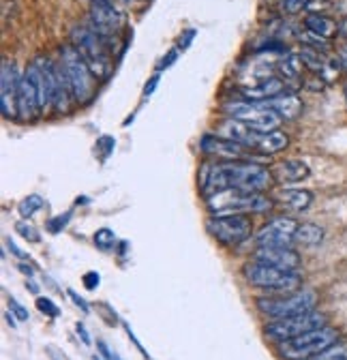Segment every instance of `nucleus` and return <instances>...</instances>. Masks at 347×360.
<instances>
[{"label":"nucleus","instance_id":"nucleus-48","mask_svg":"<svg viewBox=\"0 0 347 360\" xmlns=\"http://www.w3.org/2000/svg\"><path fill=\"white\" fill-rule=\"evenodd\" d=\"M93 360H101V358H99V356H95V358H93Z\"/></svg>","mask_w":347,"mask_h":360},{"label":"nucleus","instance_id":"nucleus-31","mask_svg":"<svg viewBox=\"0 0 347 360\" xmlns=\"http://www.w3.org/2000/svg\"><path fill=\"white\" fill-rule=\"evenodd\" d=\"M37 309L41 311V313H46L48 318H58V307L50 300V298H43V296H39L37 298Z\"/></svg>","mask_w":347,"mask_h":360},{"label":"nucleus","instance_id":"nucleus-38","mask_svg":"<svg viewBox=\"0 0 347 360\" xmlns=\"http://www.w3.org/2000/svg\"><path fill=\"white\" fill-rule=\"evenodd\" d=\"M193 39H195V30L191 28V30H187V32L178 39V48H176V50H183V52H185V50H189V45H191V41H193Z\"/></svg>","mask_w":347,"mask_h":360},{"label":"nucleus","instance_id":"nucleus-32","mask_svg":"<svg viewBox=\"0 0 347 360\" xmlns=\"http://www.w3.org/2000/svg\"><path fill=\"white\" fill-rule=\"evenodd\" d=\"M309 0H281V7L287 15H294V13H300L302 9H307Z\"/></svg>","mask_w":347,"mask_h":360},{"label":"nucleus","instance_id":"nucleus-10","mask_svg":"<svg viewBox=\"0 0 347 360\" xmlns=\"http://www.w3.org/2000/svg\"><path fill=\"white\" fill-rule=\"evenodd\" d=\"M206 230L221 245L238 247L251 236L253 225L247 214H230V217H210L206 221Z\"/></svg>","mask_w":347,"mask_h":360},{"label":"nucleus","instance_id":"nucleus-33","mask_svg":"<svg viewBox=\"0 0 347 360\" xmlns=\"http://www.w3.org/2000/svg\"><path fill=\"white\" fill-rule=\"evenodd\" d=\"M328 9H332L330 0H309V5H307L309 15H324Z\"/></svg>","mask_w":347,"mask_h":360},{"label":"nucleus","instance_id":"nucleus-2","mask_svg":"<svg viewBox=\"0 0 347 360\" xmlns=\"http://www.w3.org/2000/svg\"><path fill=\"white\" fill-rule=\"evenodd\" d=\"M206 206L212 217H230V214H266L273 210L275 200L266 193H247L240 189H223L210 193Z\"/></svg>","mask_w":347,"mask_h":360},{"label":"nucleus","instance_id":"nucleus-23","mask_svg":"<svg viewBox=\"0 0 347 360\" xmlns=\"http://www.w3.org/2000/svg\"><path fill=\"white\" fill-rule=\"evenodd\" d=\"M305 28L326 41H330L332 37L339 34V24L334 20H330L328 15H307L305 18Z\"/></svg>","mask_w":347,"mask_h":360},{"label":"nucleus","instance_id":"nucleus-21","mask_svg":"<svg viewBox=\"0 0 347 360\" xmlns=\"http://www.w3.org/2000/svg\"><path fill=\"white\" fill-rule=\"evenodd\" d=\"M275 202H279L281 206L289 210L302 212L313 204V193L305 189H281L275 193Z\"/></svg>","mask_w":347,"mask_h":360},{"label":"nucleus","instance_id":"nucleus-9","mask_svg":"<svg viewBox=\"0 0 347 360\" xmlns=\"http://www.w3.org/2000/svg\"><path fill=\"white\" fill-rule=\"evenodd\" d=\"M322 326H326V315L313 309V311L300 313V315H292V318H285V320L270 322L264 333L268 339L281 343V341L294 339L298 335H305L309 330L322 328Z\"/></svg>","mask_w":347,"mask_h":360},{"label":"nucleus","instance_id":"nucleus-42","mask_svg":"<svg viewBox=\"0 0 347 360\" xmlns=\"http://www.w3.org/2000/svg\"><path fill=\"white\" fill-rule=\"evenodd\" d=\"M75 328H77V335L81 337V341H84L86 345H91V337H89V330H86V326L77 322V326H75Z\"/></svg>","mask_w":347,"mask_h":360},{"label":"nucleus","instance_id":"nucleus-47","mask_svg":"<svg viewBox=\"0 0 347 360\" xmlns=\"http://www.w3.org/2000/svg\"><path fill=\"white\" fill-rule=\"evenodd\" d=\"M345 101H347V86H345Z\"/></svg>","mask_w":347,"mask_h":360},{"label":"nucleus","instance_id":"nucleus-17","mask_svg":"<svg viewBox=\"0 0 347 360\" xmlns=\"http://www.w3.org/2000/svg\"><path fill=\"white\" fill-rule=\"evenodd\" d=\"M37 114H41L39 93H37L32 75L26 69L22 75V82H20V93H18V116L22 120H32Z\"/></svg>","mask_w":347,"mask_h":360},{"label":"nucleus","instance_id":"nucleus-11","mask_svg":"<svg viewBox=\"0 0 347 360\" xmlns=\"http://www.w3.org/2000/svg\"><path fill=\"white\" fill-rule=\"evenodd\" d=\"M89 28L95 30L110 52L112 50V43L110 41H118V32L124 26V13L120 9H116L112 3H101V5H93L91 15H89Z\"/></svg>","mask_w":347,"mask_h":360},{"label":"nucleus","instance_id":"nucleus-44","mask_svg":"<svg viewBox=\"0 0 347 360\" xmlns=\"http://www.w3.org/2000/svg\"><path fill=\"white\" fill-rule=\"evenodd\" d=\"M339 37L341 39H347V15L339 22Z\"/></svg>","mask_w":347,"mask_h":360},{"label":"nucleus","instance_id":"nucleus-4","mask_svg":"<svg viewBox=\"0 0 347 360\" xmlns=\"http://www.w3.org/2000/svg\"><path fill=\"white\" fill-rule=\"evenodd\" d=\"M60 67L67 75V82L71 86L73 93V101L79 105H86L93 99L95 93V75L91 71V67L86 65V60L81 58V54L73 48L71 43L63 45L60 48Z\"/></svg>","mask_w":347,"mask_h":360},{"label":"nucleus","instance_id":"nucleus-13","mask_svg":"<svg viewBox=\"0 0 347 360\" xmlns=\"http://www.w3.org/2000/svg\"><path fill=\"white\" fill-rule=\"evenodd\" d=\"M22 75H18L15 65L5 58L3 69H0V112L5 118L18 116V93H20Z\"/></svg>","mask_w":347,"mask_h":360},{"label":"nucleus","instance_id":"nucleus-8","mask_svg":"<svg viewBox=\"0 0 347 360\" xmlns=\"http://www.w3.org/2000/svg\"><path fill=\"white\" fill-rule=\"evenodd\" d=\"M225 114L230 118H236L244 124H249L251 129L259 131V133H268V131H275L281 127L283 118L270 110L266 103H251V101H234V103H228L225 108Z\"/></svg>","mask_w":347,"mask_h":360},{"label":"nucleus","instance_id":"nucleus-19","mask_svg":"<svg viewBox=\"0 0 347 360\" xmlns=\"http://www.w3.org/2000/svg\"><path fill=\"white\" fill-rule=\"evenodd\" d=\"M281 93H285V82L281 77H266L262 84L242 88V97L251 103H266Z\"/></svg>","mask_w":347,"mask_h":360},{"label":"nucleus","instance_id":"nucleus-39","mask_svg":"<svg viewBox=\"0 0 347 360\" xmlns=\"http://www.w3.org/2000/svg\"><path fill=\"white\" fill-rule=\"evenodd\" d=\"M97 349L101 352V356H103L105 360H120V358H118L110 347H107V343H105V341H97Z\"/></svg>","mask_w":347,"mask_h":360},{"label":"nucleus","instance_id":"nucleus-14","mask_svg":"<svg viewBox=\"0 0 347 360\" xmlns=\"http://www.w3.org/2000/svg\"><path fill=\"white\" fill-rule=\"evenodd\" d=\"M199 146L208 157H214L216 161H253L249 153L251 148H247L244 144L225 140L221 135H204Z\"/></svg>","mask_w":347,"mask_h":360},{"label":"nucleus","instance_id":"nucleus-6","mask_svg":"<svg viewBox=\"0 0 347 360\" xmlns=\"http://www.w3.org/2000/svg\"><path fill=\"white\" fill-rule=\"evenodd\" d=\"M339 343V330L330 326H322L315 330H309L305 335H298L294 339L279 343V354L285 360H309L317 356L320 352L332 347Z\"/></svg>","mask_w":347,"mask_h":360},{"label":"nucleus","instance_id":"nucleus-37","mask_svg":"<svg viewBox=\"0 0 347 360\" xmlns=\"http://www.w3.org/2000/svg\"><path fill=\"white\" fill-rule=\"evenodd\" d=\"M67 294L73 298L75 307H79V309H81V313H91V307H89V302H86V300H84V298H81V296H79L75 290H67Z\"/></svg>","mask_w":347,"mask_h":360},{"label":"nucleus","instance_id":"nucleus-24","mask_svg":"<svg viewBox=\"0 0 347 360\" xmlns=\"http://www.w3.org/2000/svg\"><path fill=\"white\" fill-rule=\"evenodd\" d=\"M324 240V228L317 223H300L296 230V243L305 247H317Z\"/></svg>","mask_w":347,"mask_h":360},{"label":"nucleus","instance_id":"nucleus-15","mask_svg":"<svg viewBox=\"0 0 347 360\" xmlns=\"http://www.w3.org/2000/svg\"><path fill=\"white\" fill-rule=\"evenodd\" d=\"M253 259L270 264V266L281 268V270H292V273H296L302 264L300 253L294 251L292 247H259L255 251Z\"/></svg>","mask_w":347,"mask_h":360},{"label":"nucleus","instance_id":"nucleus-46","mask_svg":"<svg viewBox=\"0 0 347 360\" xmlns=\"http://www.w3.org/2000/svg\"><path fill=\"white\" fill-rule=\"evenodd\" d=\"M93 5H101V3H112V0H91Z\"/></svg>","mask_w":347,"mask_h":360},{"label":"nucleus","instance_id":"nucleus-27","mask_svg":"<svg viewBox=\"0 0 347 360\" xmlns=\"http://www.w3.org/2000/svg\"><path fill=\"white\" fill-rule=\"evenodd\" d=\"M309 360H347V345L334 343L332 347L320 352L317 356H313V358H309Z\"/></svg>","mask_w":347,"mask_h":360},{"label":"nucleus","instance_id":"nucleus-7","mask_svg":"<svg viewBox=\"0 0 347 360\" xmlns=\"http://www.w3.org/2000/svg\"><path fill=\"white\" fill-rule=\"evenodd\" d=\"M317 302V296L309 290H298V292H289L285 296H268V298H257V309L262 311L266 318H270V322L277 320H285L292 318V315H300L313 311Z\"/></svg>","mask_w":347,"mask_h":360},{"label":"nucleus","instance_id":"nucleus-43","mask_svg":"<svg viewBox=\"0 0 347 360\" xmlns=\"http://www.w3.org/2000/svg\"><path fill=\"white\" fill-rule=\"evenodd\" d=\"M7 247H9V249H11V253H13V255H15V257H20V259H26V257H28V255H26V253H24V251H20V249H18V247H15V243H13V240H11V238H9V240H7Z\"/></svg>","mask_w":347,"mask_h":360},{"label":"nucleus","instance_id":"nucleus-35","mask_svg":"<svg viewBox=\"0 0 347 360\" xmlns=\"http://www.w3.org/2000/svg\"><path fill=\"white\" fill-rule=\"evenodd\" d=\"M178 52H181V50H169V52H167V54L161 58V63L157 65V69H159V71H163V69H169L174 63H176V58H178Z\"/></svg>","mask_w":347,"mask_h":360},{"label":"nucleus","instance_id":"nucleus-29","mask_svg":"<svg viewBox=\"0 0 347 360\" xmlns=\"http://www.w3.org/2000/svg\"><path fill=\"white\" fill-rule=\"evenodd\" d=\"M15 230H18V234H20L24 240H28V243H39V240H41V236L37 234V230L32 228L30 223H26V221H18V223H15Z\"/></svg>","mask_w":347,"mask_h":360},{"label":"nucleus","instance_id":"nucleus-28","mask_svg":"<svg viewBox=\"0 0 347 360\" xmlns=\"http://www.w3.org/2000/svg\"><path fill=\"white\" fill-rule=\"evenodd\" d=\"M95 245H97L99 249L107 251V249H112V247L116 245V234H114L110 228H101V230L95 232Z\"/></svg>","mask_w":347,"mask_h":360},{"label":"nucleus","instance_id":"nucleus-30","mask_svg":"<svg viewBox=\"0 0 347 360\" xmlns=\"http://www.w3.org/2000/svg\"><path fill=\"white\" fill-rule=\"evenodd\" d=\"M69 221H71V212H63V214H58V217H54V219L48 221V230L52 234H60L67 228Z\"/></svg>","mask_w":347,"mask_h":360},{"label":"nucleus","instance_id":"nucleus-40","mask_svg":"<svg viewBox=\"0 0 347 360\" xmlns=\"http://www.w3.org/2000/svg\"><path fill=\"white\" fill-rule=\"evenodd\" d=\"M336 63H339L341 71H347V43L339 48V52H336Z\"/></svg>","mask_w":347,"mask_h":360},{"label":"nucleus","instance_id":"nucleus-1","mask_svg":"<svg viewBox=\"0 0 347 360\" xmlns=\"http://www.w3.org/2000/svg\"><path fill=\"white\" fill-rule=\"evenodd\" d=\"M273 183V169L259 161H216L206 163L199 172V187L206 198L223 189L264 193L266 189H270Z\"/></svg>","mask_w":347,"mask_h":360},{"label":"nucleus","instance_id":"nucleus-5","mask_svg":"<svg viewBox=\"0 0 347 360\" xmlns=\"http://www.w3.org/2000/svg\"><path fill=\"white\" fill-rule=\"evenodd\" d=\"M244 279L253 285V288H259V290H268V292H279V294H289V292H298L300 283H302V277L292 270H281V268H275L270 264H264V262H249L244 266Z\"/></svg>","mask_w":347,"mask_h":360},{"label":"nucleus","instance_id":"nucleus-3","mask_svg":"<svg viewBox=\"0 0 347 360\" xmlns=\"http://www.w3.org/2000/svg\"><path fill=\"white\" fill-rule=\"evenodd\" d=\"M71 45L81 54L97 79H107L114 71L112 52L105 48L103 39L89 26H75L71 30Z\"/></svg>","mask_w":347,"mask_h":360},{"label":"nucleus","instance_id":"nucleus-16","mask_svg":"<svg viewBox=\"0 0 347 360\" xmlns=\"http://www.w3.org/2000/svg\"><path fill=\"white\" fill-rule=\"evenodd\" d=\"M214 135H221V138L225 140H232V142H238V144H244L247 148L255 150V144L259 140V131L251 129L249 124L236 120V118H228L223 122H219V127H216V133Z\"/></svg>","mask_w":347,"mask_h":360},{"label":"nucleus","instance_id":"nucleus-45","mask_svg":"<svg viewBox=\"0 0 347 360\" xmlns=\"http://www.w3.org/2000/svg\"><path fill=\"white\" fill-rule=\"evenodd\" d=\"M20 270H22V273H24V275H28V277L32 275V268H30L28 264H20Z\"/></svg>","mask_w":347,"mask_h":360},{"label":"nucleus","instance_id":"nucleus-20","mask_svg":"<svg viewBox=\"0 0 347 360\" xmlns=\"http://www.w3.org/2000/svg\"><path fill=\"white\" fill-rule=\"evenodd\" d=\"M266 105L270 110H275L283 120H296L302 114V110H305L302 99L296 93H292V90H285V93L277 95L275 99L266 101Z\"/></svg>","mask_w":347,"mask_h":360},{"label":"nucleus","instance_id":"nucleus-18","mask_svg":"<svg viewBox=\"0 0 347 360\" xmlns=\"http://www.w3.org/2000/svg\"><path fill=\"white\" fill-rule=\"evenodd\" d=\"M273 176L279 185H296L311 176V167L300 159H285L273 167Z\"/></svg>","mask_w":347,"mask_h":360},{"label":"nucleus","instance_id":"nucleus-26","mask_svg":"<svg viewBox=\"0 0 347 360\" xmlns=\"http://www.w3.org/2000/svg\"><path fill=\"white\" fill-rule=\"evenodd\" d=\"M43 198L41 195H37V193H32V195H26L20 204H18V212H20V217L22 219H30L34 212H39L41 208H43Z\"/></svg>","mask_w":347,"mask_h":360},{"label":"nucleus","instance_id":"nucleus-41","mask_svg":"<svg viewBox=\"0 0 347 360\" xmlns=\"http://www.w3.org/2000/svg\"><path fill=\"white\" fill-rule=\"evenodd\" d=\"M157 84H159V73H157V75H152V77H150V82H148V84L144 86V97H146V99H148V97H150V95L155 93Z\"/></svg>","mask_w":347,"mask_h":360},{"label":"nucleus","instance_id":"nucleus-36","mask_svg":"<svg viewBox=\"0 0 347 360\" xmlns=\"http://www.w3.org/2000/svg\"><path fill=\"white\" fill-rule=\"evenodd\" d=\"M99 281H101V277H99V273H95V270H91V273L84 275V285L89 290H97Z\"/></svg>","mask_w":347,"mask_h":360},{"label":"nucleus","instance_id":"nucleus-25","mask_svg":"<svg viewBox=\"0 0 347 360\" xmlns=\"http://www.w3.org/2000/svg\"><path fill=\"white\" fill-rule=\"evenodd\" d=\"M302 69H305V65H302L298 54H287L285 58L279 60V73L283 75V82H298Z\"/></svg>","mask_w":347,"mask_h":360},{"label":"nucleus","instance_id":"nucleus-34","mask_svg":"<svg viewBox=\"0 0 347 360\" xmlns=\"http://www.w3.org/2000/svg\"><path fill=\"white\" fill-rule=\"evenodd\" d=\"M9 309H11V313L15 315V318L20 320V322H26L30 315H28V309H24L15 298H9Z\"/></svg>","mask_w":347,"mask_h":360},{"label":"nucleus","instance_id":"nucleus-12","mask_svg":"<svg viewBox=\"0 0 347 360\" xmlns=\"http://www.w3.org/2000/svg\"><path fill=\"white\" fill-rule=\"evenodd\" d=\"M298 225L300 223L292 217H277L257 232L255 236L257 245L259 247H292V243H296Z\"/></svg>","mask_w":347,"mask_h":360},{"label":"nucleus","instance_id":"nucleus-22","mask_svg":"<svg viewBox=\"0 0 347 360\" xmlns=\"http://www.w3.org/2000/svg\"><path fill=\"white\" fill-rule=\"evenodd\" d=\"M287 144H289L287 135L283 131L275 129V131H268V133L259 135V140L255 144V150L262 157H270V155H279L281 150H285Z\"/></svg>","mask_w":347,"mask_h":360}]
</instances>
